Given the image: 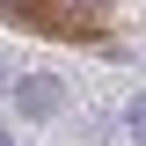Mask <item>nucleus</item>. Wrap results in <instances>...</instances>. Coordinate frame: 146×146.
<instances>
[{
  "instance_id": "f257e3e1",
  "label": "nucleus",
  "mask_w": 146,
  "mask_h": 146,
  "mask_svg": "<svg viewBox=\"0 0 146 146\" xmlns=\"http://www.w3.org/2000/svg\"><path fill=\"white\" fill-rule=\"evenodd\" d=\"M15 117H29V124H44L58 102H66V88H58V73H29V80H15Z\"/></svg>"
},
{
  "instance_id": "f03ea898",
  "label": "nucleus",
  "mask_w": 146,
  "mask_h": 146,
  "mask_svg": "<svg viewBox=\"0 0 146 146\" xmlns=\"http://www.w3.org/2000/svg\"><path fill=\"white\" fill-rule=\"evenodd\" d=\"M124 131H131V139H146V95H131V102H124Z\"/></svg>"
},
{
  "instance_id": "7ed1b4c3",
  "label": "nucleus",
  "mask_w": 146,
  "mask_h": 146,
  "mask_svg": "<svg viewBox=\"0 0 146 146\" xmlns=\"http://www.w3.org/2000/svg\"><path fill=\"white\" fill-rule=\"evenodd\" d=\"M7 88H15V73H7V66H0V95H7Z\"/></svg>"
},
{
  "instance_id": "20e7f679",
  "label": "nucleus",
  "mask_w": 146,
  "mask_h": 146,
  "mask_svg": "<svg viewBox=\"0 0 146 146\" xmlns=\"http://www.w3.org/2000/svg\"><path fill=\"white\" fill-rule=\"evenodd\" d=\"M0 146H15V139H7V131H0Z\"/></svg>"
}]
</instances>
